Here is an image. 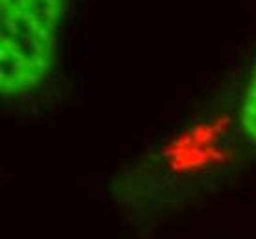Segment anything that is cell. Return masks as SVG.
Listing matches in <instances>:
<instances>
[{"mask_svg":"<svg viewBox=\"0 0 256 239\" xmlns=\"http://www.w3.org/2000/svg\"><path fill=\"white\" fill-rule=\"evenodd\" d=\"M66 0H0V96L35 92L52 72Z\"/></svg>","mask_w":256,"mask_h":239,"instance_id":"cell-1","label":"cell"},{"mask_svg":"<svg viewBox=\"0 0 256 239\" xmlns=\"http://www.w3.org/2000/svg\"><path fill=\"white\" fill-rule=\"evenodd\" d=\"M238 127L244 140L256 147V61L250 68L238 107Z\"/></svg>","mask_w":256,"mask_h":239,"instance_id":"cell-2","label":"cell"}]
</instances>
